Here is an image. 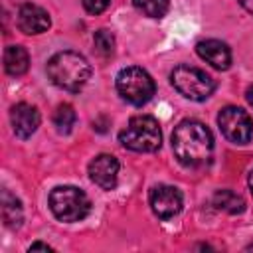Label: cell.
Masks as SVG:
<instances>
[{"label":"cell","mask_w":253,"mask_h":253,"mask_svg":"<svg viewBox=\"0 0 253 253\" xmlns=\"http://www.w3.org/2000/svg\"><path fill=\"white\" fill-rule=\"evenodd\" d=\"M51 20H49V14L38 6V4H22L20 10H18V28L32 36V34H42L49 28Z\"/></svg>","instance_id":"8fae6325"},{"label":"cell","mask_w":253,"mask_h":253,"mask_svg":"<svg viewBox=\"0 0 253 253\" xmlns=\"http://www.w3.org/2000/svg\"><path fill=\"white\" fill-rule=\"evenodd\" d=\"M75 119H77V117H75V111H73V107L67 105V103L59 105V107L55 109V113H53V125H55V128H57V132H61V134H67V132L73 128Z\"/></svg>","instance_id":"2e32d148"},{"label":"cell","mask_w":253,"mask_h":253,"mask_svg":"<svg viewBox=\"0 0 253 253\" xmlns=\"http://www.w3.org/2000/svg\"><path fill=\"white\" fill-rule=\"evenodd\" d=\"M10 123L18 138H28L40 126V113L30 103H16L10 109Z\"/></svg>","instance_id":"30bf717a"},{"label":"cell","mask_w":253,"mask_h":253,"mask_svg":"<svg viewBox=\"0 0 253 253\" xmlns=\"http://www.w3.org/2000/svg\"><path fill=\"white\" fill-rule=\"evenodd\" d=\"M49 210L59 221H79L89 213L91 202L75 186H57L49 192Z\"/></svg>","instance_id":"277c9868"},{"label":"cell","mask_w":253,"mask_h":253,"mask_svg":"<svg viewBox=\"0 0 253 253\" xmlns=\"http://www.w3.org/2000/svg\"><path fill=\"white\" fill-rule=\"evenodd\" d=\"M2 219L10 229H18L24 219L20 200L16 196H12L8 190H2Z\"/></svg>","instance_id":"5bb4252c"},{"label":"cell","mask_w":253,"mask_h":253,"mask_svg":"<svg viewBox=\"0 0 253 253\" xmlns=\"http://www.w3.org/2000/svg\"><path fill=\"white\" fill-rule=\"evenodd\" d=\"M148 204L150 210L156 217L160 219H170L180 213L182 210V194L178 188L168 186V184H158L150 190L148 194Z\"/></svg>","instance_id":"ba28073f"},{"label":"cell","mask_w":253,"mask_h":253,"mask_svg":"<svg viewBox=\"0 0 253 253\" xmlns=\"http://www.w3.org/2000/svg\"><path fill=\"white\" fill-rule=\"evenodd\" d=\"M117 91L119 95L130 103V105H144L152 99L156 87H154V79L148 75V71H144L142 67H136V65H130V67H125L119 71L117 75Z\"/></svg>","instance_id":"8992f818"},{"label":"cell","mask_w":253,"mask_h":253,"mask_svg":"<svg viewBox=\"0 0 253 253\" xmlns=\"http://www.w3.org/2000/svg\"><path fill=\"white\" fill-rule=\"evenodd\" d=\"M36 249H43V251H51V247L47 243H32L30 245V251H36Z\"/></svg>","instance_id":"ffe728a7"},{"label":"cell","mask_w":253,"mask_h":253,"mask_svg":"<svg viewBox=\"0 0 253 253\" xmlns=\"http://www.w3.org/2000/svg\"><path fill=\"white\" fill-rule=\"evenodd\" d=\"M47 75L59 89L77 93L87 85L91 77V65L77 51H59L47 61Z\"/></svg>","instance_id":"7a4b0ae2"},{"label":"cell","mask_w":253,"mask_h":253,"mask_svg":"<svg viewBox=\"0 0 253 253\" xmlns=\"http://www.w3.org/2000/svg\"><path fill=\"white\" fill-rule=\"evenodd\" d=\"M89 178L103 190H113L119 180V160L113 154H99L89 162Z\"/></svg>","instance_id":"9c48e42d"},{"label":"cell","mask_w":253,"mask_h":253,"mask_svg":"<svg viewBox=\"0 0 253 253\" xmlns=\"http://www.w3.org/2000/svg\"><path fill=\"white\" fill-rule=\"evenodd\" d=\"M237 2H239V4H241V6H243V8L253 16V0H237Z\"/></svg>","instance_id":"44dd1931"},{"label":"cell","mask_w":253,"mask_h":253,"mask_svg":"<svg viewBox=\"0 0 253 253\" xmlns=\"http://www.w3.org/2000/svg\"><path fill=\"white\" fill-rule=\"evenodd\" d=\"M132 4L148 18H162L168 12V0H132Z\"/></svg>","instance_id":"e0dca14e"},{"label":"cell","mask_w":253,"mask_h":253,"mask_svg":"<svg viewBox=\"0 0 253 253\" xmlns=\"http://www.w3.org/2000/svg\"><path fill=\"white\" fill-rule=\"evenodd\" d=\"M170 81L174 89L192 101H206L215 91V79L208 75L204 69L192 65H178L170 73Z\"/></svg>","instance_id":"5b68a950"},{"label":"cell","mask_w":253,"mask_h":253,"mask_svg":"<svg viewBox=\"0 0 253 253\" xmlns=\"http://www.w3.org/2000/svg\"><path fill=\"white\" fill-rule=\"evenodd\" d=\"M30 67V55L22 45H8L4 49V69L12 77H20Z\"/></svg>","instance_id":"4fadbf2b"},{"label":"cell","mask_w":253,"mask_h":253,"mask_svg":"<svg viewBox=\"0 0 253 253\" xmlns=\"http://www.w3.org/2000/svg\"><path fill=\"white\" fill-rule=\"evenodd\" d=\"M217 125L223 136L235 144H245L253 136V123L251 117L241 107H223L217 115Z\"/></svg>","instance_id":"52a82bcc"},{"label":"cell","mask_w":253,"mask_h":253,"mask_svg":"<svg viewBox=\"0 0 253 253\" xmlns=\"http://www.w3.org/2000/svg\"><path fill=\"white\" fill-rule=\"evenodd\" d=\"M249 190H251V194H253V170H251V174H249Z\"/></svg>","instance_id":"603a6c76"},{"label":"cell","mask_w":253,"mask_h":253,"mask_svg":"<svg viewBox=\"0 0 253 253\" xmlns=\"http://www.w3.org/2000/svg\"><path fill=\"white\" fill-rule=\"evenodd\" d=\"M119 142L134 152H154L162 142L160 125L150 115H136L119 132Z\"/></svg>","instance_id":"3957f363"},{"label":"cell","mask_w":253,"mask_h":253,"mask_svg":"<svg viewBox=\"0 0 253 253\" xmlns=\"http://www.w3.org/2000/svg\"><path fill=\"white\" fill-rule=\"evenodd\" d=\"M198 55L215 69H227L231 65V51L227 43L219 40H204L196 45Z\"/></svg>","instance_id":"7c38bea8"},{"label":"cell","mask_w":253,"mask_h":253,"mask_svg":"<svg viewBox=\"0 0 253 253\" xmlns=\"http://www.w3.org/2000/svg\"><path fill=\"white\" fill-rule=\"evenodd\" d=\"M245 99H247V103L253 107V85H251V87L245 91Z\"/></svg>","instance_id":"7402d4cb"},{"label":"cell","mask_w":253,"mask_h":253,"mask_svg":"<svg viewBox=\"0 0 253 253\" xmlns=\"http://www.w3.org/2000/svg\"><path fill=\"white\" fill-rule=\"evenodd\" d=\"M213 206L221 211H227V213H241L245 210V202L241 196H237L235 192L231 190H217L213 194Z\"/></svg>","instance_id":"9a60e30c"},{"label":"cell","mask_w":253,"mask_h":253,"mask_svg":"<svg viewBox=\"0 0 253 253\" xmlns=\"http://www.w3.org/2000/svg\"><path fill=\"white\" fill-rule=\"evenodd\" d=\"M83 8L89 12V14H101L107 10V6L111 4V0H81Z\"/></svg>","instance_id":"d6986e66"},{"label":"cell","mask_w":253,"mask_h":253,"mask_svg":"<svg viewBox=\"0 0 253 253\" xmlns=\"http://www.w3.org/2000/svg\"><path fill=\"white\" fill-rule=\"evenodd\" d=\"M95 47L103 57L113 55L115 51V36L109 30H99L95 32Z\"/></svg>","instance_id":"ac0fdd59"},{"label":"cell","mask_w":253,"mask_h":253,"mask_svg":"<svg viewBox=\"0 0 253 253\" xmlns=\"http://www.w3.org/2000/svg\"><path fill=\"white\" fill-rule=\"evenodd\" d=\"M172 150L180 164L198 168L210 162L213 152V136L204 123L186 119L178 123L172 132Z\"/></svg>","instance_id":"6da1fadb"}]
</instances>
